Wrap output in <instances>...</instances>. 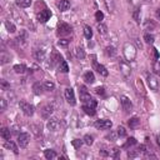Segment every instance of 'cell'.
Wrapping results in <instances>:
<instances>
[{
  "mask_svg": "<svg viewBox=\"0 0 160 160\" xmlns=\"http://www.w3.org/2000/svg\"><path fill=\"white\" fill-rule=\"evenodd\" d=\"M95 19H96V21H98V22H101V20L104 19V14H102V11L98 10V11L95 12Z\"/></svg>",
  "mask_w": 160,
  "mask_h": 160,
  "instance_id": "cell-44",
  "label": "cell"
},
{
  "mask_svg": "<svg viewBox=\"0 0 160 160\" xmlns=\"http://www.w3.org/2000/svg\"><path fill=\"white\" fill-rule=\"evenodd\" d=\"M44 156H45L48 160H52V159H56V158H58V154H56L54 150L48 149V150L44 151Z\"/></svg>",
  "mask_w": 160,
  "mask_h": 160,
  "instance_id": "cell-22",
  "label": "cell"
},
{
  "mask_svg": "<svg viewBox=\"0 0 160 160\" xmlns=\"http://www.w3.org/2000/svg\"><path fill=\"white\" fill-rule=\"evenodd\" d=\"M46 128H48L50 131L58 130V128H59V121H58V119H50V120L46 122Z\"/></svg>",
  "mask_w": 160,
  "mask_h": 160,
  "instance_id": "cell-15",
  "label": "cell"
},
{
  "mask_svg": "<svg viewBox=\"0 0 160 160\" xmlns=\"http://www.w3.org/2000/svg\"><path fill=\"white\" fill-rule=\"evenodd\" d=\"M144 40H145V42H146V44H149V45H151V44L154 42V40H155V38H154V35H152V34H149V32H145V34H144Z\"/></svg>",
  "mask_w": 160,
  "mask_h": 160,
  "instance_id": "cell-30",
  "label": "cell"
},
{
  "mask_svg": "<svg viewBox=\"0 0 160 160\" xmlns=\"http://www.w3.org/2000/svg\"><path fill=\"white\" fill-rule=\"evenodd\" d=\"M79 94H80V100L82 102H86V101H89L91 99V96H90V94H89V91H88V89L85 86H80L79 88Z\"/></svg>",
  "mask_w": 160,
  "mask_h": 160,
  "instance_id": "cell-12",
  "label": "cell"
},
{
  "mask_svg": "<svg viewBox=\"0 0 160 160\" xmlns=\"http://www.w3.org/2000/svg\"><path fill=\"white\" fill-rule=\"evenodd\" d=\"M128 156H129V158H136V156H139V154H136V152H134V151H129V152H128Z\"/></svg>",
  "mask_w": 160,
  "mask_h": 160,
  "instance_id": "cell-53",
  "label": "cell"
},
{
  "mask_svg": "<svg viewBox=\"0 0 160 160\" xmlns=\"http://www.w3.org/2000/svg\"><path fill=\"white\" fill-rule=\"evenodd\" d=\"M44 89H45V88H44V84H40L39 81H36V82L32 84V91H34L35 95H40V94H42Z\"/></svg>",
  "mask_w": 160,
  "mask_h": 160,
  "instance_id": "cell-16",
  "label": "cell"
},
{
  "mask_svg": "<svg viewBox=\"0 0 160 160\" xmlns=\"http://www.w3.org/2000/svg\"><path fill=\"white\" fill-rule=\"evenodd\" d=\"M118 136H119V135H118V131L111 130V131H110V132L106 135V139H108V140H110V141H115Z\"/></svg>",
  "mask_w": 160,
  "mask_h": 160,
  "instance_id": "cell-39",
  "label": "cell"
},
{
  "mask_svg": "<svg viewBox=\"0 0 160 160\" xmlns=\"http://www.w3.org/2000/svg\"><path fill=\"white\" fill-rule=\"evenodd\" d=\"M128 125H129V128H130V129H136V128L140 125V119H139V118H136V116H134V118H131V119L129 120Z\"/></svg>",
  "mask_w": 160,
  "mask_h": 160,
  "instance_id": "cell-20",
  "label": "cell"
},
{
  "mask_svg": "<svg viewBox=\"0 0 160 160\" xmlns=\"http://www.w3.org/2000/svg\"><path fill=\"white\" fill-rule=\"evenodd\" d=\"M144 26H145V30H154V29H156V24L152 20H146Z\"/></svg>",
  "mask_w": 160,
  "mask_h": 160,
  "instance_id": "cell-29",
  "label": "cell"
},
{
  "mask_svg": "<svg viewBox=\"0 0 160 160\" xmlns=\"http://www.w3.org/2000/svg\"><path fill=\"white\" fill-rule=\"evenodd\" d=\"M35 58H36V60L42 61L45 59V51L44 50H36L35 51Z\"/></svg>",
  "mask_w": 160,
  "mask_h": 160,
  "instance_id": "cell-38",
  "label": "cell"
},
{
  "mask_svg": "<svg viewBox=\"0 0 160 160\" xmlns=\"http://www.w3.org/2000/svg\"><path fill=\"white\" fill-rule=\"evenodd\" d=\"M122 52L126 61H134L136 58V48L131 42H125L122 46Z\"/></svg>",
  "mask_w": 160,
  "mask_h": 160,
  "instance_id": "cell-1",
  "label": "cell"
},
{
  "mask_svg": "<svg viewBox=\"0 0 160 160\" xmlns=\"http://www.w3.org/2000/svg\"><path fill=\"white\" fill-rule=\"evenodd\" d=\"M152 50H154V55H155V59H156V60H158V59H159V52H158V50H156V49H155V48H154V49H152Z\"/></svg>",
  "mask_w": 160,
  "mask_h": 160,
  "instance_id": "cell-54",
  "label": "cell"
},
{
  "mask_svg": "<svg viewBox=\"0 0 160 160\" xmlns=\"http://www.w3.org/2000/svg\"><path fill=\"white\" fill-rule=\"evenodd\" d=\"M51 60H52V62H61L62 60H61V56L59 55V54H56V52H54L52 55H51Z\"/></svg>",
  "mask_w": 160,
  "mask_h": 160,
  "instance_id": "cell-43",
  "label": "cell"
},
{
  "mask_svg": "<svg viewBox=\"0 0 160 160\" xmlns=\"http://www.w3.org/2000/svg\"><path fill=\"white\" fill-rule=\"evenodd\" d=\"M44 88H45V90L52 91L55 89V84L52 81H50V80H46V81H44Z\"/></svg>",
  "mask_w": 160,
  "mask_h": 160,
  "instance_id": "cell-34",
  "label": "cell"
},
{
  "mask_svg": "<svg viewBox=\"0 0 160 160\" xmlns=\"http://www.w3.org/2000/svg\"><path fill=\"white\" fill-rule=\"evenodd\" d=\"M30 141V135L28 132H20L18 134V144L20 148H26Z\"/></svg>",
  "mask_w": 160,
  "mask_h": 160,
  "instance_id": "cell-6",
  "label": "cell"
},
{
  "mask_svg": "<svg viewBox=\"0 0 160 160\" xmlns=\"http://www.w3.org/2000/svg\"><path fill=\"white\" fill-rule=\"evenodd\" d=\"M75 56L78 59H84L85 58V51L81 48H75Z\"/></svg>",
  "mask_w": 160,
  "mask_h": 160,
  "instance_id": "cell-37",
  "label": "cell"
},
{
  "mask_svg": "<svg viewBox=\"0 0 160 160\" xmlns=\"http://www.w3.org/2000/svg\"><path fill=\"white\" fill-rule=\"evenodd\" d=\"M120 101H121L122 110H124L125 112H130V111L132 110V104H131V101H130V99H129L128 96L122 95V96L120 98Z\"/></svg>",
  "mask_w": 160,
  "mask_h": 160,
  "instance_id": "cell-8",
  "label": "cell"
},
{
  "mask_svg": "<svg viewBox=\"0 0 160 160\" xmlns=\"http://www.w3.org/2000/svg\"><path fill=\"white\" fill-rule=\"evenodd\" d=\"M0 135H1V138H2L4 140H10V138H11L10 129H8V128H1V130H0Z\"/></svg>",
  "mask_w": 160,
  "mask_h": 160,
  "instance_id": "cell-21",
  "label": "cell"
},
{
  "mask_svg": "<svg viewBox=\"0 0 160 160\" xmlns=\"http://www.w3.org/2000/svg\"><path fill=\"white\" fill-rule=\"evenodd\" d=\"M52 111H54L52 105L46 104V105H44V106L41 108V116H42L44 119H49V118H50V115L52 114Z\"/></svg>",
  "mask_w": 160,
  "mask_h": 160,
  "instance_id": "cell-13",
  "label": "cell"
},
{
  "mask_svg": "<svg viewBox=\"0 0 160 160\" xmlns=\"http://www.w3.org/2000/svg\"><path fill=\"white\" fill-rule=\"evenodd\" d=\"M0 85H1V90H4V91H6V90L10 89V85L8 84L6 80H1V81H0Z\"/></svg>",
  "mask_w": 160,
  "mask_h": 160,
  "instance_id": "cell-47",
  "label": "cell"
},
{
  "mask_svg": "<svg viewBox=\"0 0 160 160\" xmlns=\"http://www.w3.org/2000/svg\"><path fill=\"white\" fill-rule=\"evenodd\" d=\"M95 128L96 129H100V130H108L112 126V122L109 120V119H100V120H96L95 121Z\"/></svg>",
  "mask_w": 160,
  "mask_h": 160,
  "instance_id": "cell-4",
  "label": "cell"
},
{
  "mask_svg": "<svg viewBox=\"0 0 160 160\" xmlns=\"http://www.w3.org/2000/svg\"><path fill=\"white\" fill-rule=\"evenodd\" d=\"M118 135H119L120 138L126 136V130H125L124 126H119V128H118Z\"/></svg>",
  "mask_w": 160,
  "mask_h": 160,
  "instance_id": "cell-45",
  "label": "cell"
},
{
  "mask_svg": "<svg viewBox=\"0 0 160 160\" xmlns=\"http://www.w3.org/2000/svg\"><path fill=\"white\" fill-rule=\"evenodd\" d=\"M156 16H158V19L160 20V8H159V9L156 10Z\"/></svg>",
  "mask_w": 160,
  "mask_h": 160,
  "instance_id": "cell-55",
  "label": "cell"
},
{
  "mask_svg": "<svg viewBox=\"0 0 160 160\" xmlns=\"http://www.w3.org/2000/svg\"><path fill=\"white\" fill-rule=\"evenodd\" d=\"M119 66H120L121 74H122L125 78H129V76L131 75V68H130V65H129L125 60H120V61H119Z\"/></svg>",
  "mask_w": 160,
  "mask_h": 160,
  "instance_id": "cell-7",
  "label": "cell"
},
{
  "mask_svg": "<svg viewBox=\"0 0 160 160\" xmlns=\"http://www.w3.org/2000/svg\"><path fill=\"white\" fill-rule=\"evenodd\" d=\"M9 60H10V55L6 51H1V54H0V62H1V65H5Z\"/></svg>",
  "mask_w": 160,
  "mask_h": 160,
  "instance_id": "cell-24",
  "label": "cell"
},
{
  "mask_svg": "<svg viewBox=\"0 0 160 160\" xmlns=\"http://www.w3.org/2000/svg\"><path fill=\"white\" fill-rule=\"evenodd\" d=\"M82 140H84V142H85L86 145H89V146H90V145H92V142H94V138H92L91 135H89V134H86V135L84 136V139H82Z\"/></svg>",
  "mask_w": 160,
  "mask_h": 160,
  "instance_id": "cell-42",
  "label": "cell"
},
{
  "mask_svg": "<svg viewBox=\"0 0 160 160\" xmlns=\"http://www.w3.org/2000/svg\"><path fill=\"white\" fill-rule=\"evenodd\" d=\"M19 106H20V110H21L26 116H32V115H34L35 109H34V106H32L31 104H29V102L21 100V101L19 102Z\"/></svg>",
  "mask_w": 160,
  "mask_h": 160,
  "instance_id": "cell-2",
  "label": "cell"
},
{
  "mask_svg": "<svg viewBox=\"0 0 160 160\" xmlns=\"http://www.w3.org/2000/svg\"><path fill=\"white\" fill-rule=\"evenodd\" d=\"M4 146L6 148V149H9V150H11L14 154H19V150H18V146H16V144L14 142V141H10V140H6V142L4 144Z\"/></svg>",
  "mask_w": 160,
  "mask_h": 160,
  "instance_id": "cell-17",
  "label": "cell"
},
{
  "mask_svg": "<svg viewBox=\"0 0 160 160\" xmlns=\"http://www.w3.org/2000/svg\"><path fill=\"white\" fill-rule=\"evenodd\" d=\"M132 18H134V20L139 24L140 22V8H135V10H134V12H132Z\"/></svg>",
  "mask_w": 160,
  "mask_h": 160,
  "instance_id": "cell-41",
  "label": "cell"
},
{
  "mask_svg": "<svg viewBox=\"0 0 160 160\" xmlns=\"http://www.w3.org/2000/svg\"><path fill=\"white\" fill-rule=\"evenodd\" d=\"M58 45L61 46V48H66V46L69 45V40H68V39H60V40L58 41Z\"/></svg>",
  "mask_w": 160,
  "mask_h": 160,
  "instance_id": "cell-46",
  "label": "cell"
},
{
  "mask_svg": "<svg viewBox=\"0 0 160 160\" xmlns=\"http://www.w3.org/2000/svg\"><path fill=\"white\" fill-rule=\"evenodd\" d=\"M65 99L70 105H75V102H76L75 101V94H74V90L71 88L65 89Z\"/></svg>",
  "mask_w": 160,
  "mask_h": 160,
  "instance_id": "cell-11",
  "label": "cell"
},
{
  "mask_svg": "<svg viewBox=\"0 0 160 160\" xmlns=\"http://www.w3.org/2000/svg\"><path fill=\"white\" fill-rule=\"evenodd\" d=\"M95 91H96V94H100V95H104L105 94V90H104V88H96L95 89Z\"/></svg>",
  "mask_w": 160,
  "mask_h": 160,
  "instance_id": "cell-51",
  "label": "cell"
},
{
  "mask_svg": "<svg viewBox=\"0 0 160 160\" xmlns=\"http://www.w3.org/2000/svg\"><path fill=\"white\" fill-rule=\"evenodd\" d=\"M92 65H94L95 70H96L100 75H102V76H108V75H109V71L106 70V68H105L104 65H101V64H98L96 60H92Z\"/></svg>",
  "mask_w": 160,
  "mask_h": 160,
  "instance_id": "cell-14",
  "label": "cell"
},
{
  "mask_svg": "<svg viewBox=\"0 0 160 160\" xmlns=\"http://www.w3.org/2000/svg\"><path fill=\"white\" fill-rule=\"evenodd\" d=\"M58 8L60 11H66L70 8V1L69 0H60L58 2Z\"/></svg>",
  "mask_w": 160,
  "mask_h": 160,
  "instance_id": "cell-19",
  "label": "cell"
},
{
  "mask_svg": "<svg viewBox=\"0 0 160 160\" xmlns=\"http://www.w3.org/2000/svg\"><path fill=\"white\" fill-rule=\"evenodd\" d=\"M81 145H82V140H80V139H74L72 140V146L75 149H79Z\"/></svg>",
  "mask_w": 160,
  "mask_h": 160,
  "instance_id": "cell-48",
  "label": "cell"
},
{
  "mask_svg": "<svg viewBox=\"0 0 160 160\" xmlns=\"http://www.w3.org/2000/svg\"><path fill=\"white\" fill-rule=\"evenodd\" d=\"M105 54L108 55V56H115L116 55V50H115V48L114 46H106L105 48Z\"/></svg>",
  "mask_w": 160,
  "mask_h": 160,
  "instance_id": "cell-33",
  "label": "cell"
},
{
  "mask_svg": "<svg viewBox=\"0 0 160 160\" xmlns=\"http://www.w3.org/2000/svg\"><path fill=\"white\" fill-rule=\"evenodd\" d=\"M84 35H85V38L86 39H91L92 38V30H91V28L90 26H84Z\"/></svg>",
  "mask_w": 160,
  "mask_h": 160,
  "instance_id": "cell-36",
  "label": "cell"
},
{
  "mask_svg": "<svg viewBox=\"0 0 160 160\" xmlns=\"http://www.w3.org/2000/svg\"><path fill=\"white\" fill-rule=\"evenodd\" d=\"M82 110H84V112L85 114H88V115H90V116H94L95 115V108H91V106H88V105H82Z\"/></svg>",
  "mask_w": 160,
  "mask_h": 160,
  "instance_id": "cell-27",
  "label": "cell"
},
{
  "mask_svg": "<svg viewBox=\"0 0 160 160\" xmlns=\"http://www.w3.org/2000/svg\"><path fill=\"white\" fill-rule=\"evenodd\" d=\"M6 100L5 99H0V110L1 111H5L6 110Z\"/></svg>",
  "mask_w": 160,
  "mask_h": 160,
  "instance_id": "cell-50",
  "label": "cell"
},
{
  "mask_svg": "<svg viewBox=\"0 0 160 160\" xmlns=\"http://www.w3.org/2000/svg\"><path fill=\"white\" fill-rule=\"evenodd\" d=\"M51 15H52V12H51V10H49L48 8H45L44 10H41L40 12H38V20L40 21V22H46L48 20H50V18H51Z\"/></svg>",
  "mask_w": 160,
  "mask_h": 160,
  "instance_id": "cell-5",
  "label": "cell"
},
{
  "mask_svg": "<svg viewBox=\"0 0 160 160\" xmlns=\"http://www.w3.org/2000/svg\"><path fill=\"white\" fill-rule=\"evenodd\" d=\"M100 155H101V156H109V151H108L106 149H101V150H100Z\"/></svg>",
  "mask_w": 160,
  "mask_h": 160,
  "instance_id": "cell-52",
  "label": "cell"
},
{
  "mask_svg": "<svg viewBox=\"0 0 160 160\" xmlns=\"http://www.w3.org/2000/svg\"><path fill=\"white\" fill-rule=\"evenodd\" d=\"M128 1H129V2H131V0H128Z\"/></svg>",
  "mask_w": 160,
  "mask_h": 160,
  "instance_id": "cell-56",
  "label": "cell"
},
{
  "mask_svg": "<svg viewBox=\"0 0 160 160\" xmlns=\"http://www.w3.org/2000/svg\"><path fill=\"white\" fill-rule=\"evenodd\" d=\"M135 144H136V139H135V138H129V139L126 140V142L124 144L122 148H124V149H128L129 146H132V145H135Z\"/></svg>",
  "mask_w": 160,
  "mask_h": 160,
  "instance_id": "cell-40",
  "label": "cell"
},
{
  "mask_svg": "<svg viewBox=\"0 0 160 160\" xmlns=\"http://www.w3.org/2000/svg\"><path fill=\"white\" fill-rule=\"evenodd\" d=\"M96 29H98L99 34H101V35H106V34H108V26L104 25L102 22H99L98 26H96Z\"/></svg>",
  "mask_w": 160,
  "mask_h": 160,
  "instance_id": "cell-25",
  "label": "cell"
},
{
  "mask_svg": "<svg viewBox=\"0 0 160 160\" xmlns=\"http://www.w3.org/2000/svg\"><path fill=\"white\" fill-rule=\"evenodd\" d=\"M14 71L16 74H24L26 71V68L24 64H18V65H14Z\"/></svg>",
  "mask_w": 160,
  "mask_h": 160,
  "instance_id": "cell-26",
  "label": "cell"
},
{
  "mask_svg": "<svg viewBox=\"0 0 160 160\" xmlns=\"http://www.w3.org/2000/svg\"><path fill=\"white\" fill-rule=\"evenodd\" d=\"M119 154H120V150L118 148H114V149L109 150V156L112 158V159H118L119 158Z\"/></svg>",
  "mask_w": 160,
  "mask_h": 160,
  "instance_id": "cell-35",
  "label": "cell"
},
{
  "mask_svg": "<svg viewBox=\"0 0 160 160\" xmlns=\"http://www.w3.org/2000/svg\"><path fill=\"white\" fill-rule=\"evenodd\" d=\"M15 41L19 44L20 48H25L26 46V42H28V32L26 31H21L19 34V36L15 39Z\"/></svg>",
  "mask_w": 160,
  "mask_h": 160,
  "instance_id": "cell-10",
  "label": "cell"
},
{
  "mask_svg": "<svg viewBox=\"0 0 160 160\" xmlns=\"http://www.w3.org/2000/svg\"><path fill=\"white\" fill-rule=\"evenodd\" d=\"M82 79L85 80V82H86V84H92V82L95 81V75H94V72H92V71H86V72L84 74Z\"/></svg>",
  "mask_w": 160,
  "mask_h": 160,
  "instance_id": "cell-18",
  "label": "cell"
},
{
  "mask_svg": "<svg viewBox=\"0 0 160 160\" xmlns=\"http://www.w3.org/2000/svg\"><path fill=\"white\" fill-rule=\"evenodd\" d=\"M71 32V26L66 22H61L59 24L58 26V34L61 35V36H65V35H69Z\"/></svg>",
  "mask_w": 160,
  "mask_h": 160,
  "instance_id": "cell-9",
  "label": "cell"
},
{
  "mask_svg": "<svg viewBox=\"0 0 160 160\" xmlns=\"http://www.w3.org/2000/svg\"><path fill=\"white\" fill-rule=\"evenodd\" d=\"M84 104H85V105H88V106H91V108H96V104H98V102H96V100H95V99H92V98H91L89 101H86V102H84Z\"/></svg>",
  "mask_w": 160,
  "mask_h": 160,
  "instance_id": "cell-49",
  "label": "cell"
},
{
  "mask_svg": "<svg viewBox=\"0 0 160 160\" xmlns=\"http://www.w3.org/2000/svg\"><path fill=\"white\" fill-rule=\"evenodd\" d=\"M16 5L19 8H29L31 5V0H16Z\"/></svg>",
  "mask_w": 160,
  "mask_h": 160,
  "instance_id": "cell-28",
  "label": "cell"
},
{
  "mask_svg": "<svg viewBox=\"0 0 160 160\" xmlns=\"http://www.w3.org/2000/svg\"><path fill=\"white\" fill-rule=\"evenodd\" d=\"M146 81H148V85H149L150 90H152V91H158L159 90V81L152 74H148L146 75Z\"/></svg>",
  "mask_w": 160,
  "mask_h": 160,
  "instance_id": "cell-3",
  "label": "cell"
},
{
  "mask_svg": "<svg viewBox=\"0 0 160 160\" xmlns=\"http://www.w3.org/2000/svg\"><path fill=\"white\" fill-rule=\"evenodd\" d=\"M104 2H105V6H106L108 11L109 12H114V10H115V2H114V0H104Z\"/></svg>",
  "mask_w": 160,
  "mask_h": 160,
  "instance_id": "cell-23",
  "label": "cell"
},
{
  "mask_svg": "<svg viewBox=\"0 0 160 160\" xmlns=\"http://www.w3.org/2000/svg\"><path fill=\"white\" fill-rule=\"evenodd\" d=\"M5 28H6V30H8L9 32H15V31H16L15 25H14L11 21H9V20L5 21Z\"/></svg>",
  "mask_w": 160,
  "mask_h": 160,
  "instance_id": "cell-32",
  "label": "cell"
},
{
  "mask_svg": "<svg viewBox=\"0 0 160 160\" xmlns=\"http://www.w3.org/2000/svg\"><path fill=\"white\" fill-rule=\"evenodd\" d=\"M59 71H61V72H64V74H66V72L69 71V66H68V62H66L65 60H62V61L59 64Z\"/></svg>",
  "mask_w": 160,
  "mask_h": 160,
  "instance_id": "cell-31",
  "label": "cell"
}]
</instances>
